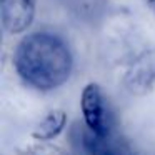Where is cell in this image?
<instances>
[{"instance_id":"4","label":"cell","mask_w":155,"mask_h":155,"mask_svg":"<svg viewBox=\"0 0 155 155\" xmlns=\"http://www.w3.org/2000/svg\"><path fill=\"white\" fill-rule=\"evenodd\" d=\"M37 0H0V20L7 34H24L35 18Z\"/></svg>"},{"instance_id":"6","label":"cell","mask_w":155,"mask_h":155,"mask_svg":"<svg viewBox=\"0 0 155 155\" xmlns=\"http://www.w3.org/2000/svg\"><path fill=\"white\" fill-rule=\"evenodd\" d=\"M67 114L60 108L50 110L32 130V138L35 142H52L67 127Z\"/></svg>"},{"instance_id":"1","label":"cell","mask_w":155,"mask_h":155,"mask_svg":"<svg viewBox=\"0 0 155 155\" xmlns=\"http://www.w3.org/2000/svg\"><path fill=\"white\" fill-rule=\"evenodd\" d=\"M14 67L18 77L32 88L50 92L70 78L74 57L62 37L50 32H34L18 42Z\"/></svg>"},{"instance_id":"7","label":"cell","mask_w":155,"mask_h":155,"mask_svg":"<svg viewBox=\"0 0 155 155\" xmlns=\"http://www.w3.org/2000/svg\"><path fill=\"white\" fill-rule=\"evenodd\" d=\"M24 155H68V152L52 142H34L24 148Z\"/></svg>"},{"instance_id":"8","label":"cell","mask_w":155,"mask_h":155,"mask_svg":"<svg viewBox=\"0 0 155 155\" xmlns=\"http://www.w3.org/2000/svg\"><path fill=\"white\" fill-rule=\"evenodd\" d=\"M148 7H150V10L153 12V15H155V0H148Z\"/></svg>"},{"instance_id":"5","label":"cell","mask_w":155,"mask_h":155,"mask_svg":"<svg viewBox=\"0 0 155 155\" xmlns=\"http://www.w3.org/2000/svg\"><path fill=\"white\" fill-rule=\"evenodd\" d=\"M77 137L78 148H82L84 155H130L122 142L114 137V134L100 137L84 125V128H77Z\"/></svg>"},{"instance_id":"2","label":"cell","mask_w":155,"mask_h":155,"mask_svg":"<svg viewBox=\"0 0 155 155\" xmlns=\"http://www.w3.org/2000/svg\"><path fill=\"white\" fill-rule=\"evenodd\" d=\"M80 108L84 115V124L90 132L100 137L112 135V114L104 90L98 84H87L82 90Z\"/></svg>"},{"instance_id":"3","label":"cell","mask_w":155,"mask_h":155,"mask_svg":"<svg viewBox=\"0 0 155 155\" xmlns=\"http://www.w3.org/2000/svg\"><path fill=\"white\" fill-rule=\"evenodd\" d=\"M155 84V52H140L128 64L124 74V85L130 94L145 95Z\"/></svg>"}]
</instances>
